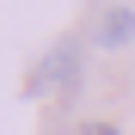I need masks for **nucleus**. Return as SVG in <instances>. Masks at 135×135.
<instances>
[{
	"mask_svg": "<svg viewBox=\"0 0 135 135\" xmlns=\"http://www.w3.org/2000/svg\"><path fill=\"white\" fill-rule=\"evenodd\" d=\"M80 80V43L74 37H61L49 55L37 61V74H31V92H49V86H74Z\"/></svg>",
	"mask_w": 135,
	"mask_h": 135,
	"instance_id": "obj_1",
	"label": "nucleus"
},
{
	"mask_svg": "<svg viewBox=\"0 0 135 135\" xmlns=\"http://www.w3.org/2000/svg\"><path fill=\"white\" fill-rule=\"evenodd\" d=\"M129 37H135V12H129V6H110V12L98 18V49H123Z\"/></svg>",
	"mask_w": 135,
	"mask_h": 135,
	"instance_id": "obj_2",
	"label": "nucleus"
},
{
	"mask_svg": "<svg viewBox=\"0 0 135 135\" xmlns=\"http://www.w3.org/2000/svg\"><path fill=\"white\" fill-rule=\"evenodd\" d=\"M68 135H123V129H117V123H98V117H80Z\"/></svg>",
	"mask_w": 135,
	"mask_h": 135,
	"instance_id": "obj_3",
	"label": "nucleus"
}]
</instances>
